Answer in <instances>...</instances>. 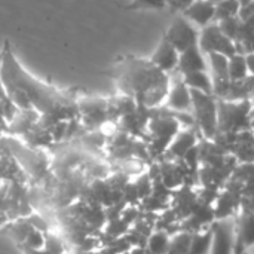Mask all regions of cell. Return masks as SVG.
Instances as JSON below:
<instances>
[{
	"instance_id": "cell-1",
	"label": "cell",
	"mask_w": 254,
	"mask_h": 254,
	"mask_svg": "<svg viewBox=\"0 0 254 254\" xmlns=\"http://www.w3.org/2000/svg\"><path fill=\"white\" fill-rule=\"evenodd\" d=\"M0 83L10 101L25 110L52 118H68L76 110L74 97L33 76L16 58L9 39L0 51Z\"/></svg>"
},
{
	"instance_id": "cell-2",
	"label": "cell",
	"mask_w": 254,
	"mask_h": 254,
	"mask_svg": "<svg viewBox=\"0 0 254 254\" xmlns=\"http://www.w3.org/2000/svg\"><path fill=\"white\" fill-rule=\"evenodd\" d=\"M110 76L125 97L146 109H156L164 104L171 85L170 74L159 70L150 60L135 55L119 57Z\"/></svg>"
},
{
	"instance_id": "cell-3",
	"label": "cell",
	"mask_w": 254,
	"mask_h": 254,
	"mask_svg": "<svg viewBox=\"0 0 254 254\" xmlns=\"http://www.w3.org/2000/svg\"><path fill=\"white\" fill-rule=\"evenodd\" d=\"M254 104L252 100L226 101L217 100V135L238 134L252 129V112Z\"/></svg>"
},
{
	"instance_id": "cell-4",
	"label": "cell",
	"mask_w": 254,
	"mask_h": 254,
	"mask_svg": "<svg viewBox=\"0 0 254 254\" xmlns=\"http://www.w3.org/2000/svg\"><path fill=\"white\" fill-rule=\"evenodd\" d=\"M165 110V113L150 116L147 124V132L150 135L147 149L153 156H164L168 146L182 129V124L177 121L174 113L167 107Z\"/></svg>"
},
{
	"instance_id": "cell-5",
	"label": "cell",
	"mask_w": 254,
	"mask_h": 254,
	"mask_svg": "<svg viewBox=\"0 0 254 254\" xmlns=\"http://www.w3.org/2000/svg\"><path fill=\"white\" fill-rule=\"evenodd\" d=\"M190 94L192 115L198 131L205 140H214L217 135V98L195 89H190Z\"/></svg>"
},
{
	"instance_id": "cell-6",
	"label": "cell",
	"mask_w": 254,
	"mask_h": 254,
	"mask_svg": "<svg viewBox=\"0 0 254 254\" xmlns=\"http://www.w3.org/2000/svg\"><path fill=\"white\" fill-rule=\"evenodd\" d=\"M211 250L210 254H237L238 240H237V217L216 219L211 225Z\"/></svg>"
},
{
	"instance_id": "cell-7",
	"label": "cell",
	"mask_w": 254,
	"mask_h": 254,
	"mask_svg": "<svg viewBox=\"0 0 254 254\" xmlns=\"http://www.w3.org/2000/svg\"><path fill=\"white\" fill-rule=\"evenodd\" d=\"M201 51L204 54H222L228 58L238 54L237 45L234 40H231L219 27L217 22H211L202 31L199 33V42H198Z\"/></svg>"
},
{
	"instance_id": "cell-8",
	"label": "cell",
	"mask_w": 254,
	"mask_h": 254,
	"mask_svg": "<svg viewBox=\"0 0 254 254\" xmlns=\"http://www.w3.org/2000/svg\"><path fill=\"white\" fill-rule=\"evenodd\" d=\"M164 37L179 51L183 52L190 46L198 45L199 42V33L195 30L190 21H188L183 15L176 16L167 31L164 33Z\"/></svg>"
},
{
	"instance_id": "cell-9",
	"label": "cell",
	"mask_w": 254,
	"mask_h": 254,
	"mask_svg": "<svg viewBox=\"0 0 254 254\" xmlns=\"http://www.w3.org/2000/svg\"><path fill=\"white\" fill-rule=\"evenodd\" d=\"M164 106L176 113H190L192 112V94L188 85L183 82L182 74L173 79L170 85V91Z\"/></svg>"
},
{
	"instance_id": "cell-10",
	"label": "cell",
	"mask_w": 254,
	"mask_h": 254,
	"mask_svg": "<svg viewBox=\"0 0 254 254\" xmlns=\"http://www.w3.org/2000/svg\"><path fill=\"white\" fill-rule=\"evenodd\" d=\"M179 57H180V52L162 36L161 42L158 43L156 49L153 51V54L150 55V61L159 68L162 70L164 73L170 74L173 71L177 70V65H179Z\"/></svg>"
},
{
	"instance_id": "cell-11",
	"label": "cell",
	"mask_w": 254,
	"mask_h": 254,
	"mask_svg": "<svg viewBox=\"0 0 254 254\" xmlns=\"http://www.w3.org/2000/svg\"><path fill=\"white\" fill-rule=\"evenodd\" d=\"M195 146H198V137L193 128H182L168 146L164 156L168 161H182Z\"/></svg>"
},
{
	"instance_id": "cell-12",
	"label": "cell",
	"mask_w": 254,
	"mask_h": 254,
	"mask_svg": "<svg viewBox=\"0 0 254 254\" xmlns=\"http://www.w3.org/2000/svg\"><path fill=\"white\" fill-rule=\"evenodd\" d=\"M182 15L188 21L205 28L207 25L214 22L216 3H213L211 0H195L188 9L182 12Z\"/></svg>"
},
{
	"instance_id": "cell-13",
	"label": "cell",
	"mask_w": 254,
	"mask_h": 254,
	"mask_svg": "<svg viewBox=\"0 0 254 254\" xmlns=\"http://www.w3.org/2000/svg\"><path fill=\"white\" fill-rule=\"evenodd\" d=\"M176 71L182 76L192 71H207V63L204 60V52L201 51L199 45L190 46L186 51L180 52L179 65Z\"/></svg>"
},
{
	"instance_id": "cell-14",
	"label": "cell",
	"mask_w": 254,
	"mask_h": 254,
	"mask_svg": "<svg viewBox=\"0 0 254 254\" xmlns=\"http://www.w3.org/2000/svg\"><path fill=\"white\" fill-rule=\"evenodd\" d=\"M237 240L238 252L254 246V211L252 210L241 208V214L237 219Z\"/></svg>"
},
{
	"instance_id": "cell-15",
	"label": "cell",
	"mask_w": 254,
	"mask_h": 254,
	"mask_svg": "<svg viewBox=\"0 0 254 254\" xmlns=\"http://www.w3.org/2000/svg\"><path fill=\"white\" fill-rule=\"evenodd\" d=\"M171 243V234L164 229H156L150 232L146 241V254H168Z\"/></svg>"
},
{
	"instance_id": "cell-16",
	"label": "cell",
	"mask_w": 254,
	"mask_h": 254,
	"mask_svg": "<svg viewBox=\"0 0 254 254\" xmlns=\"http://www.w3.org/2000/svg\"><path fill=\"white\" fill-rule=\"evenodd\" d=\"M183 82L188 85L189 89H195L204 94H213V79L211 74L207 71H192L188 74H183Z\"/></svg>"
},
{
	"instance_id": "cell-17",
	"label": "cell",
	"mask_w": 254,
	"mask_h": 254,
	"mask_svg": "<svg viewBox=\"0 0 254 254\" xmlns=\"http://www.w3.org/2000/svg\"><path fill=\"white\" fill-rule=\"evenodd\" d=\"M208 58H210L213 83L231 80L229 79V58L222 54H208Z\"/></svg>"
},
{
	"instance_id": "cell-18",
	"label": "cell",
	"mask_w": 254,
	"mask_h": 254,
	"mask_svg": "<svg viewBox=\"0 0 254 254\" xmlns=\"http://www.w3.org/2000/svg\"><path fill=\"white\" fill-rule=\"evenodd\" d=\"M211 240H213V235H211L210 226L202 229V231L193 232L192 234V244H190L189 254H210Z\"/></svg>"
},
{
	"instance_id": "cell-19",
	"label": "cell",
	"mask_w": 254,
	"mask_h": 254,
	"mask_svg": "<svg viewBox=\"0 0 254 254\" xmlns=\"http://www.w3.org/2000/svg\"><path fill=\"white\" fill-rule=\"evenodd\" d=\"M192 244V232L177 231L171 235L168 254H189Z\"/></svg>"
},
{
	"instance_id": "cell-20",
	"label": "cell",
	"mask_w": 254,
	"mask_h": 254,
	"mask_svg": "<svg viewBox=\"0 0 254 254\" xmlns=\"http://www.w3.org/2000/svg\"><path fill=\"white\" fill-rule=\"evenodd\" d=\"M249 67L244 54H235L229 58V79L231 80H243L249 77Z\"/></svg>"
},
{
	"instance_id": "cell-21",
	"label": "cell",
	"mask_w": 254,
	"mask_h": 254,
	"mask_svg": "<svg viewBox=\"0 0 254 254\" xmlns=\"http://www.w3.org/2000/svg\"><path fill=\"white\" fill-rule=\"evenodd\" d=\"M241 3L238 0H222L216 3V16L214 22H220L229 18H235L240 15Z\"/></svg>"
},
{
	"instance_id": "cell-22",
	"label": "cell",
	"mask_w": 254,
	"mask_h": 254,
	"mask_svg": "<svg viewBox=\"0 0 254 254\" xmlns=\"http://www.w3.org/2000/svg\"><path fill=\"white\" fill-rule=\"evenodd\" d=\"M167 7L165 0H131L129 4L124 6V10H162Z\"/></svg>"
},
{
	"instance_id": "cell-23",
	"label": "cell",
	"mask_w": 254,
	"mask_h": 254,
	"mask_svg": "<svg viewBox=\"0 0 254 254\" xmlns=\"http://www.w3.org/2000/svg\"><path fill=\"white\" fill-rule=\"evenodd\" d=\"M220 30L234 42H237L238 39V34H240V30H241V24H243V19L240 16H235V18H229V19H225V21H220L217 22Z\"/></svg>"
},
{
	"instance_id": "cell-24",
	"label": "cell",
	"mask_w": 254,
	"mask_h": 254,
	"mask_svg": "<svg viewBox=\"0 0 254 254\" xmlns=\"http://www.w3.org/2000/svg\"><path fill=\"white\" fill-rule=\"evenodd\" d=\"M167 6L173 10V12H183L185 9H188L195 0H165Z\"/></svg>"
},
{
	"instance_id": "cell-25",
	"label": "cell",
	"mask_w": 254,
	"mask_h": 254,
	"mask_svg": "<svg viewBox=\"0 0 254 254\" xmlns=\"http://www.w3.org/2000/svg\"><path fill=\"white\" fill-rule=\"evenodd\" d=\"M254 15V0L252 3H249V4H246V6H243L241 7V10H240V18L244 21V19H247V18H250V16H253Z\"/></svg>"
},
{
	"instance_id": "cell-26",
	"label": "cell",
	"mask_w": 254,
	"mask_h": 254,
	"mask_svg": "<svg viewBox=\"0 0 254 254\" xmlns=\"http://www.w3.org/2000/svg\"><path fill=\"white\" fill-rule=\"evenodd\" d=\"M246 60H247L249 73H250V76H253L254 77V54H249V55H246Z\"/></svg>"
},
{
	"instance_id": "cell-27",
	"label": "cell",
	"mask_w": 254,
	"mask_h": 254,
	"mask_svg": "<svg viewBox=\"0 0 254 254\" xmlns=\"http://www.w3.org/2000/svg\"><path fill=\"white\" fill-rule=\"evenodd\" d=\"M244 22H246L250 28H253L254 30V15L253 16H250V18H247V19H244Z\"/></svg>"
},
{
	"instance_id": "cell-28",
	"label": "cell",
	"mask_w": 254,
	"mask_h": 254,
	"mask_svg": "<svg viewBox=\"0 0 254 254\" xmlns=\"http://www.w3.org/2000/svg\"><path fill=\"white\" fill-rule=\"evenodd\" d=\"M238 1L241 3V7H243V6H246V4H249V3H252L253 0H238Z\"/></svg>"
},
{
	"instance_id": "cell-29",
	"label": "cell",
	"mask_w": 254,
	"mask_h": 254,
	"mask_svg": "<svg viewBox=\"0 0 254 254\" xmlns=\"http://www.w3.org/2000/svg\"><path fill=\"white\" fill-rule=\"evenodd\" d=\"M250 124H252V131H254V107H253V112H252V119H250Z\"/></svg>"
},
{
	"instance_id": "cell-30",
	"label": "cell",
	"mask_w": 254,
	"mask_h": 254,
	"mask_svg": "<svg viewBox=\"0 0 254 254\" xmlns=\"http://www.w3.org/2000/svg\"><path fill=\"white\" fill-rule=\"evenodd\" d=\"M250 100H252V103L254 104V86H253V91H252V95H250Z\"/></svg>"
},
{
	"instance_id": "cell-31",
	"label": "cell",
	"mask_w": 254,
	"mask_h": 254,
	"mask_svg": "<svg viewBox=\"0 0 254 254\" xmlns=\"http://www.w3.org/2000/svg\"><path fill=\"white\" fill-rule=\"evenodd\" d=\"M213 3H219V1H222V0H211Z\"/></svg>"
}]
</instances>
